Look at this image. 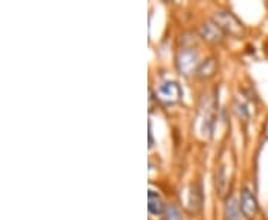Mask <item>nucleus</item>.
I'll return each mask as SVG.
<instances>
[{
	"instance_id": "nucleus-1",
	"label": "nucleus",
	"mask_w": 268,
	"mask_h": 220,
	"mask_svg": "<svg viewBox=\"0 0 268 220\" xmlns=\"http://www.w3.org/2000/svg\"><path fill=\"white\" fill-rule=\"evenodd\" d=\"M212 21L221 29L222 32L225 33V34H228V36H231V37L241 39L246 34V29H244L243 23L230 11H218V12H215Z\"/></svg>"
},
{
	"instance_id": "nucleus-2",
	"label": "nucleus",
	"mask_w": 268,
	"mask_h": 220,
	"mask_svg": "<svg viewBox=\"0 0 268 220\" xmlns=\"http://www.w3.org/2000/svg\"><path fill=\"white\" fill-rule=\"evenodd\" d=\"M200 58L198 52L192 48H183L176 55V67L183 76H190L192 73H197L200 67Z\"/></svg>"
},
{
	"instance_id": "nucleus-3",
	"label": "nucleus",
	"mask_w": 268,
	"mask_h": 220,
	"mask_svg": "<svg viewBox=\"0 0 268 220\" xmlns=\"http://www.w3.org/2000/svg\"><path fill=\"white\" fill-rule=\"evenodd\" d=\"M182 88L177 82L174 80H167L161 83L157 90V98L166 106H173L182 100Z\"/></svg>"
},
{
	"instance_id": "nucleus-4",
	"label": "nucleus",
	"mask_w": 268,
	"mask_h": 220,
	"mask_svg": "<svg viewBox=\"0 0 268 220\" xmlns=\"http://www.w3.org/2000/svg\"><path fill=\"white\" fill-rule=\"evenodd\" d=\"M240 208L243 216L248 219H253L258 214V210H259L258 200L248 188H244L240 192Z\"/></svg>"
},
{
	"instance_id": "nucleus-5",
	"label": "nucleus",
	"mask_w": 268,
	"mask_h": 220,
	"mask_svg": "<svg viewBox=\"0 0 268 220\" xmlns=\"http://www.w3.org/2000/svg\"><path fill=\"white\" fill-rule=\"evenodd\" d=\"M223 34L225 33L213 21H207L200 27V36L209 43H221L223 40Z\"/></svg>"
},
{
	"instance_id": "nucleus-6",
	"label": "nucleus",
	"mask_w": 268,
	"mask_h": 220,
	"mask_svg": "<svg viewBox=\"0 0 268 220\" xmlns=\"http://www.w3.org/2000/svg\"><path fill=\"white\" fill-rule=\"evenodd\" d=\"M203 207V190L200 185H192L188 192V201H187V208L191 213L200 211Z\"/></svg>"
},
{
	"instance_id": "nucleus-7",
	"label": "nucleus",
	"mask_w": 268,
	"mask_h": 220,
	"mask_svg": "<svg viewBox=\"0 0 268 220\" xmlns=\"http://www.w3.org/2000/svg\"><path fill=\"white\" fill-rule=\"evenodd\" d=\"M241 208H240V203L237 201L234 196L226 198L225 201V207H223V219L225 220H241Z\"/></svg>"
},
{
	"instance_id": "nucleus-8",
	"label": "nucleus",
	"mask_w": 268,
	"mask_h": 220,
	"mask_svg": "<svg viewBox=\"0 0 268 220\" xmlns=\"http://www.w3.org/2000/svg\"><path fill=\"white\" fill-rule=\"evenodd\" d=\"M216 72H218V60L216 58H207L204 60L203 63L200 64V67H198V70H197V78L203 79H212L215 75H216Z\"/></svg>"
},
{
	"instance_id": "nucleus-9",
	"label": "nucleus",
	"mask_w": 268,
	"mask_h": 220,
	"mask_svg": "<svg viewBox=\"0 0 268 220\" xmlns=\"http://www.w3.org/2000/svg\"><path fill=\"white\" fill-rule=\"evenodd\" d=\"M148 210L151 216H162L166 211V205L162 203L161 196L154 190H149L148 193Z\"/></svg>"
},
{
	"instance_id": "nucleus-10",
	"label": "nucleus",
	"mask_w": 268,
	"mask_h": 220,
	"mask_svg": "<svg viewBox=\"0 0 268 220\" xmlns=\"http://www.w3.org/2000/svg\"><path fill=\"white\" fill-rule=\"evenodd\" d=\"M162 216H164V220H182L179 210L174 205H166V211Z\"/></svg>"
}]
</instances>
